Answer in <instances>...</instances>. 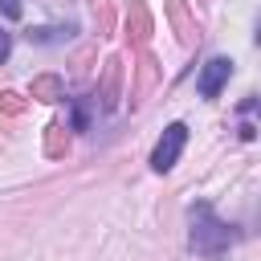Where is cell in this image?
Segmentation results:
<instances>
[{
  "mask_svg": "<svg viewBox=\"0 0 261 261\" xmlns=\"http://www.w3.org/2000/svg\"><path fill=\"white\" fill-rule=\"evenodd\" d=\"M228 245H232V228L224 220H216L208 204H196L192 208V249L200 257H220Z\"/></svg>",
  "mask_w": 261,
  "mask_h": 261,
  "instance_id": "cell-1",
  "label": "cell"
},
{
  "mask_svg": "<svg viewBox=\"0 0 261 261\" xmlns=\"http://www.w3.org/2000/svg\"><path fill=\"white\" fill-rule=\"evenodd\" d=\"M184 143H188V126H184V122L163 126V135H159V143H155V151H151V167H155V171H171L175 159H179V151H184Z\"/></svg>",
  "mask_w": 261,
  "mask_h": 261,
  "instance_id": "cell-2",
  "label": "cell"
},
{
  "mask_svg": "<svg viewBox=\"0 0 261 261\" xmlns=\"http://www.w3.org/2000/svg\"><path fill=\"white\" fill-rule=\"evenodd\" d=\"M228 73H232V61H228V57H212V61H208V65L200 69V82H196L200 98H216V94L224 90Z\"/></svg>",
  "mask_w": 261,
  "mask_h": 261,
  "instance_id": "cell-3",
  "label": "cell"
},
{
  "mask_svg": "<svg viewBox=\"0 0 261 261\" xmlns=\"http://www.w3.org/2000/svg\"><path fill=\"white\" fill-rule=\"evenodd\" d=\"M0 12H4L8 20H16V16H20V0H0Z\"/></svg>",
  "mask_w": 261,
  "mask_h": 261,
  "instance_id": "cell-4",
  "label": "cell"
},
{
  "mask_svg": "<svg viewBox=\"0 0 261 261\" xmlns=\"http://www.w3.org/2000/svg\"><path fill=\"white\" fill-rule=\"evenodd\" d=\"M8 53H12V37H8V33H4V29H0V61H4V57H8Z\"/></svg>",
  "mask_w": 261,
  "mask_h": 261,
  "instance_id": "cell-5",
  "label": "cell"
}]
</instances>
